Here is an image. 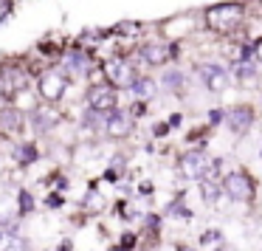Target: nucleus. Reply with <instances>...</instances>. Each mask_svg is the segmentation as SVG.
<instances>
[{"label":"nucleus","mask_w":262,"mask_h":251,"mask_svg":"<svg viewBox=\"0 0 262 251\" xmlns=\"http://www.w3.org/2000/svg\"><path fill=\"white\" fill-rule=\"evenodd\" d=\"M245 17V6L243 3H217V6L206 9V26L217 34H228L234 31Z\"/></svg>","instance_id":"1"},{"label":"nucleus","mask_w":262,"mask_h":251,"mask_svg":"<svg viewBox=\"0 0 262 251\" xmlns=\"http://www.w3.org/2000/svg\"><path fill=\"white\" fill-rule=\"evenodd\" d=\"M68 85H71V76L65 74L59 65H51V68H46L40 76H37V93H40L42 104H57V102H62Z\"/></svg>","instance_id":"2"},{"label":"nucleus","mask_w":262,"mask_h":251,"mask_svg":"<svg viewBox=\"0 0 262 251\" xmlns=\"http://www.w3.org/2000/svg\"><path fill=\"white\" fill-rule=\"evenodd\" d=\"M102 74H104V82L116 91H130L133 82L138 79V71L133 68V62L127 57H107L102 62Z\"/></svg>","instance_id":"3"},{"label":"nucleus","mask_w":262,"mask_h":251,"mask_svg":"<svg viewBox=\"0 0 262 251\" xmlns=\"http://www.w3.org/2000/svg\"><path fill=\"white\" fill-rule=\"evenodd\" d=\"M31 85V76L29 71L23 68V65L17 62H9L0 68V96L6 99L9 104H12L14 96H20V93H26Z\"/></svg>","instance_id":"4"},{"label":"nucleus","mask_w":262,"mask_h":251,"mask_svg":"<svg viewBox=\"0 0 262 251\" xmlns=\"http://www.w3.org/2000/svg\"><path fill=\"white\" fill-rule=\"evenodd\" d=\"M85 108L104 113V116L113 113V110H119V91L110 88L107 82H93L85 91Z\"/></svg>","instance_id":"5"},{"label":"nucleus","mask_w":262,"mask_h":251,"mask_svg":"<svg viewBox=\"0 0 262 251\" xmlns=\"http://www.w3.org/2000/svg\"><path fill=\"white\" fill-rule=\"evenodd\" d=\"M178 172H181L186 181H203L211 172V158L203 150H186L178 161Z\"/></svg>","instance_id":"6"},{"label":"nucleus","mask_w":262,"mask_h":251,"mask_svg":"<svg viewBox=\"0 0 262 251\" xmlns=\"http://www.w3.org/2000/svg\"><path fill=\"white\" fill-rule=\"evenodd\" d=\"M223 189H226V195L231 200H237V203H248V200H254V181H251L248 172H243V170L228 172L226 181H223Z\"/></svg>","instance_id":"7"},{"label":"nucleus","mask_w":262,"mask_h":251,"mask_svg":"<svg viewBox=\"0 0 262 251\" xmlns=\"http://www.w3.org/2000/svg\"><path fill=\"white\" fill-rule=\"evenodd\" d=\"M59 68L65 71L68 76H88L93 71V54L91 51H82V48H74V51H65L59 57Z\"/></svg>","instance_id":"8"},{"label":"nucleus","mask_w":262,"mask_h":251,"mask_svg":"<svg viewBox=\"0 0 262 251\" xmlns=\"http://www.w3.org/2000/svg\"><path fill=\"white\" fill-rule=\"evenodd\" d=\"M178 48L175 46H169V43H164V40H149V43H144L141 48H138V54H141V59L149 65V68H158V65H166L172 57H178Z\"/></svg>","instance_id":"9"},{"label":"nucleus","mask_w":262,"mask_h":251,"mask_svg":"<svg viewBox=\"0 0 262 251\" xmlns=\"http://www.w3.org/2000/svg\"><path fill=\"white\" fill-rule=\"evenodd\" d=\"M194 74H198V79L203 82L211 93H220L228 88V71L217 62H200L198 68H194Z\"/></svg>","instance_id":"10"},{"label":"nucleus","mask_w":262,"mask_h":251,"mask_svg":"<svg viewBox=\"0 0 262 251\" xmlns=\"http://www.w3.org/2000/svg\"><path fill=\"white\" fill-rule=\"evenodd\" d=\"M59 110L54 108V104H37L34 110H31V116H29V121H31V130L34 133H40V136H46V133H51L54 127L59 124Z\"/></svg>","instance_id":"11"},{"label":"nucleus","mask_w":262,"mask_h":251,"mask_svg":"<svg viewBox=\"0 0 262 251\" xmlns=\"http://www.w3.org/2000/svg\"><path fill=\"white\" fill-rule=\"evenodd\" d=\"M133 127H136V119H133L127 110H113V113H107V119H104V136L119 141V138L130 136Z\"/></svg>","instance_id":"12"},{"label":"nucleus","mask_w":262,"mask_h":251,"mask_svg":"<svg viewBox=\"0 0 262 251\" xmlns=\"http://www.w3.org/2000/svg\"><path fill=\"white\" fill-rule=\"evenodd\" d=\"M226 124L234 136H245L254 124V108L251 104H234L226 110Z\"/></svg>","instance_id":"13"},{"label":"nucleus","mask_w":262,"mask_h":251,"mask_svg":"<svg viewBox=\"0 0 262 251\" xmlns=\"http://www.w3.org/2000/svg\"><path fill=\"white\" fill-rule=\"evenodd\" d=\"M26 127V113L17 104H3L0 108V133L3 136H20Z\"/></svg>","instance_id":"14"},{"label":"nucleus","mask_w":262,"mask_h":251,"mask_svg":"<svg viewBox=\"0 0 262 251\" xmlns=\"http://www.w3.org/2000/svg\"><path fill=\"white\" fill-rule=\"evenodd\" d=\"M0 251H29V240L17 232V226H0Z\"/></svg>","instance_id":"15"},{"label":"nucleus","mask_w":262,"mask_h":251,"mask_svg":"<svg viewBox=\"0 0 262 251\" xmlns=\"http://www.w3.org/2000/svg\"><path fill=\"white\" fill-rule=\"evenodd\" d=\"M130 93L138 99V102H144V104H147L149 99H155V93H158V85H155V79H152V76H141V74H138V79L133 82Z\"/></svg>","instance_id":"16"},{"label":"nucleus","mask_w":262,"mask_h":251,"mask_svg":"<svg viewBox=\"0 0 262 251\" xmlns=\"http://www.w3.org/2000/svg\"><path fill=\"white\" fill-rule=\"evenodd\" d=\"M14 158H17L20 166H31L37 158H40V150H37L34 141H20L17 147H14Z\"/></svg>","instance_id":"17"},{"label":"nucleus","mask_w":262,"mask_h":251,"mask_svg":"<svg viewBox=\"0 0 262 251\" xmlns=\"http://www.w3.org/2000/svg\"><path fill=\"white\" fill-rule=\"evenodd\" d=\"M104 113H96V110H88L82 113V130L85 133H104Z\"/></svg>","instance_id":"18"},{"label":"nucleus","mask_w":262,"mask_h":251,"mask_svg":"<svg viewBox=\"0 0 262 251\" xmlns=\"http://www.w3.org/2000/svg\"><path fill=\"white\" fill-rule=\"evenodd\" d=\"M161 85H164L166 91H183V88H186V76H183L181 71H166V74L161 76Z\"/></svg>","instance_id":"19"},{"label":"nucleus","mask_w":262,"mask_h":251,"mask_svg":"<svg viewBox=\"0 0 262 251\" xmlns=\"http://www.w3.org/2000/svg\"><path fill=\"white\" fill-rule=\"evenodd\" d=\"M17 212L23 217L34 212V195H31L29 189H20V192H17Z\"/></svg>","instance_id":"20"},{"label":"nucleus","mask_w":262,"mask_h":251,"mask_svg":"<svg viewBox=\"0 0 262 251\" xmlns=\"http://www.w3.org/2000/svg\"><path fill=\"white\" fill-rule=\"evenodd\" d=\"M200 198H203L209 206H214L217 200H220V186H217L214 181H203V186H200Z\"/></svg>","instance_id":"21"},{"label":"nucleus","mask_w":262,"mask_h":251,"mask_svg":"<svg viewBox=\"0 0 262 251\" xmlns=\"http://www.w3.org/2000/svg\"><path fill=\"white\" fill-rule=\"evenodd\" d=\"M254 76H256V65L254 62H239L237 65V82H243V85H254Z\"/></svg>","instance_id":"22"},{"label":"nucleus","mask_w":262,"mask_h":251,"mask_svg":"<svg viewBox=\"0 0 262 251\" xmlns=\"http://www.w3.org/2000/svg\"><path fill=\"white\" fill-rule=\"evenodd\" d=\"M85 206H88V209H102V206H104V198H102V195H99V189H96V183H91V189H88V198H85Z\"/></svg>","instance_id":"23"},{"label":"nucleus","mask_w":262,"mask_h":251,"mask_svg":"<svg viewBox=\"0 0 262 251\" xmlns=\"http://www.w3.org/2000/svg\"><path fill=\"white\" fill-rule=\"evenodd\" d=\"M141 23H119L116 26V34H138Z\"/></svg>","instance_id":"24"},{"label":"nucleus","mask_w":262,"mask_h":251,"mask_svg":"<svg viewBox=\"0 0 262 251\" xmlns=\"http://www.w3.org/2000/svg\"><path fill=\"white\" fill-rule=\"evenodd\" d=\"M214 240H217V243H220V232H206L203 237H200V243H203V245H211V243H214Z\"/></svg>","instance_id":"25"},{"label":"nucleus","mask_w":262,"mask_h":251,"mask_svg":"<svg viewBox=\"0 0 262 251\" xmlns=\"http://www.w3.org/2000/svg\"><path fill=\"white\" fill-rule=\"evenodd\" d=\"M209 119H211V124H220V121H226V110H211Z\"/></svg>","instance_id":"26"},{"label":"nucleus","mask_w":262,"mask_h":251,"mask_svg":"<svg viewBox=\"0 0 262 251\" xmlns=\"http://www.w3.org/2000/svg\"><path fill=\"white\" fill-rule=\"evenodd\" d=\"M133 245H136V234H124V237H121V245H119V248H133Z\"/></svg>","instance_id":"27"},{"label":"nucleus","mask_w":262,"mask_h":251,"mask_svg":"<svg viewBox=\"0 0 262 251\" xmlns=\"http://www.w3.org/2000/svg\"><path fill=\"white\" fill-rule=\"evenodd\" d=\"M254 59H256V62L262 65V37H259V40L254 43Z\"/></svg>","instance_id":"28"},{"label":"nucleus","mask_w":262,"mask_h":251,"mask_svg":"<svg viewBox=\"0 0 262 251\" xmlns=\"http://www.w3.org/2000/svg\"><path fill=\"white\" fill-rule=\"evenodd\" d=\"M46 203H48V206H54V209H59V206H62V198H59V195H48Z\"/></svg>","instance_id":"29"},{"label":"nucleus","mask_w":262,"mask_h":251,"mask_svg":"<svg viewBox=\"0 0 262 251\" xmlns=\"http://www.w3.org/2000/svg\"><path fill=\"white\" fill-rule=\"evenodd\" d=\"M169 130H172L169 124H155V127H152V133H155V136H166Z\"/></svg>","instance_id":"30"},{"label":"nucleus","mask_w":262,"mask_h":251,"mask_svg":"<svg viewBox=\"0 0 262 251\" xmlns=\"http://www.w3.org/2000/svg\"><path fill=\"white\" fill-rule=\"evenodd\" d=\"M181 121H183V116L175 113V116H169V121H166V124H169V127H181Z\"/></svg>","instance_id":"31"},{"label":"nucleus","mask_w":262,"mask_h":251,"mask_svg":"<svg viewBox=\"0 0 262 251\" xmlns=\"http://www.w3.org/2000/svg\"><path fill=\"white\" fill-rule=\"evenodd\" d=\"M138 192H141V195H152V183H147V181H144V183H141V189H138Z\"/></svg>","instance_id":"32"},{"label":"nucleus","mask_w":262,"mask_h":251,"mask_svg":"<svg viewBox=\"0 0 262 251\" xmlns=\"http://www.w3.org/2000/svg\"><path fill=\"white\" fill-rule=\"evenodd\" d=\"M178 251H194V248H178Z\"/></svg>","instance_id":"33"},{"label":"nucleus","mask_w":262,"mask_h":251,"mask_svg":"<svg viewBox=\"0 0 262 251\" xmlns=\"http://www.w3.org/2000/svg\"><path fill=\"white\" fill-rule=\"evenodd\" d=\"M110 251H124V248H110Z\"/></svg>","instance_id":"34"}]
</instances>
